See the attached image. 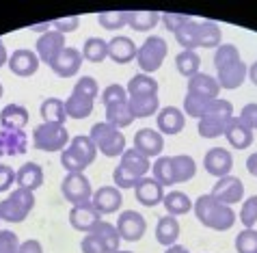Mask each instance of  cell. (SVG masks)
Instances as JSON below:
<instances>
[{"label":"cell","instance_id":"obj_1","mask_svg":"<svg viewBox=\"0 0 257 253\" xmlns=\"http://www.w3.org/2000/svg\"><path fill=\"white\" fill-rule=\"evenodd\" d=\"M192 210H195L197 221L208 229H214V232H227V229L233 227L235 219H238L231 206L220 204V201L216 197H212L210 193L201 195V197L192 204Z\"/></svg>","mask_w":257,"mask_h":253},{"label":"cell","instance_id":"obj_2","mask_svg":"<svg viewBox=\"0 0 257 253\" xmlns=\"http://www.w3.org/2000/svg\"><path fill=\"white\" fill-rule=\"evenodd\" d=\"M99 154L91 136L78 134L69 141V145L61 151V164L67 173H82L89 164L95 162V156Z\"/></svg>","mask_w":257,"mask_h":253},{"label":"cell","instance_id":"obj_3","mask_svg":"<svg viewBox=\"0 0 257 253\" xmlns=\"http://www.w3.org/2000/svg\"><path fill=\"white\" fill-rule=\"evenodd\" d=\"M91 141L95 143V147L99 154L108 156V158H115V156H121L125 151V136L121 130L112 128L110 124H106V121H97L91 128Z\"/></svg>","mask_w":257,"mask_h":253},{"label":"cell","instance_id":"obj_4","mask_svg":"<svg viewBox=\"0 0 257 253\" xmlns=\"http://www.w3.org/2000/svg\"><path fill=\"white\" fill-rule=\"evenodd\" d=\"M71 136L67 132L65 126L61 124H48V121H41V124L33 130V145L39 151H63L69 145Z\"/></svg>","mask_w":257,"mask_h":253},{"label":"cell","instance_id":"obj_5","mask_svg":"<svg viewBox=\"0 0 257 253\" xmlns=\"http://www.w3.org/2000/svg\"><path fill=\"white\" fill-rule=\"evenodd\" d=\"M35 208V193L16 189L7 199L0 201V219L7 223H22Z\"/></svg>","mask_w":257,"mask_h":253},{"label":"cell","instance_id":"obj_6","mask_svg":"<svg viewBox=\"0 0 257 253\" xmlns=\"http://www.w3.org/2000/svg\"><path fill=\"white\" fill-rule=\"evenodd\" d=\"M167 52H169L167 41L158 37V35H149L137 52L141 74H154L156 69H160L164 59H167Z\"/></svg>","mask_w":257,"mask_h":253},{"label":"cell","instance_id":"obj_7","mask_svg":"<svg viewBox=\"0 0 257 253\" xmlns=\"http://www.w3.org/2000/svg\"><path fill=\"white\" fill-rule=\"evenodd\" d=\"M61 193L71 206L89 204L93 199V189L84 173H67L61 182Z\"/></svg>","mask_w":257,"mask_h":253},{"label":"cell","instance_id":"obj_8","mask_svg":"<svg viewBox=\"0 0 257 253\" xmlns=\"http://www.w3.org/2000/svg\"><path fill=\"white\" fill-rule=\"evenodd\" d=\"M210 195L216 197L220 204L233 206V204H238V201H242V197H244V184H242V180L235 178V176H225V178L216 180V184L212 186Z\"/></svg>","mask_w":257,"mask_h":253},{"label":"cell","instance_id":"obj_9","mask_svg":"<svg viewBox=\"0 0 257 253\" xmlns=\"http://www.w3.org/2000/svg\"><path fill=\"white\" fill-rule=\"evenodd\" d=\"M145 219L143 214L137 210H125L119 214L117 219V232L121 236V240H127V242H139L143 236H145Z\"/></svg>","mask_w":257,"mask_h":253},{"label":"cell","instance_id":"obj_10","mask_svg":"<svg viewBox=\"0 0 257 253\" xmlns=\"http://www.w3.org/2000/svg\"><path fill=\"white\" fill-rule=\"evenodd\" d=\"M65 48H67L65 46V35L59 33V31H48V33H44L37 39V43H35V52H37L39 61L46 63V65H52V61Z\"/></svg>","mask_w":257,"mask_h":253},{"label":"cell","instance_id":"obj_11","mask_svg":"<svg viewBox=\"0 0 257 253\" xmlns=\"http://www.w3.org/2000/svg\"><path fill=\"white\" fill-rule=\"evenodd\" d=\"M39 63L41 61H39L37 52H35V50H26V48L13 50L11 56H9V69L20 78L35 76L39 69Z\"/></svg>","mask_w":257,"mask_h":253},{"label":"cell","instance_id":"obj_12","mask_svg":"<svg viewBox=\"0 0 257 253\" xmlns=\"http://www.w3.org/2000/svg\"><path fill=\"white\" fill-rule=\"evenodd\" d=\"M203 167L210 176L218 178V180L225 178V176H231L233 156L225 147H212V149H208V154L203 158Z\"/></svg>","mask_w":257,"mask_h":253},{"label":"cell","instance_id":"obj_13","mask_svg":"<svg viewBox=\"0 0 257 253\" xmlns=\"http://www.w3.org/2000/svg\"><path fill=\"white\" fill-rule=\"evenodd\" d=\"M156 126H158V132L164 136H173L180 134L184 128H186V115H184L177 106H164L156 115Z\"/></svg>","mask_w":257,"mask_h":253},{"label":"cell","instance_id":"obj_14","mask_svg":"<svg viewBox=\"0 0 257 253\" xmlns=\"http://www.w3.org/2000/svg\"><path fill=\"white\" fill-rule=\"evenodd\" d=\"M134 149H139L141 154L147 158H158V156H162V149H164V136L158 130L141 128L139 132L134 134Z\"/></svg>","mask_w":257,"mask_h":253},{"label":"cell","instance_id":"obj_15","mask_svg":"<svg viewBox=\"0 0 257 253\" xmlns=\"http://www.w3.org/2000/svg\"><path fill=\"white\" fill-rule=\"evenodd\" d=\"M99 221H102V214L95 210L91 201L89 204L74 206L71 208V212H69V223H71V227H74L76 232H84V234L93 232Z\"/></svg>","mask_w":257,"mask_h":253},{"label":"cell","instance_id":"obj_16","mask_svg":"<svg viewBox=\"0 0 257 253\" xmlns=\"http://www.w3.org/2000/svg\"><path fill=\"white\" fill-rule=\"evenodd\" d=\"M82 52L76 48H65L63 52L56 56V59L52 61V65H50V69L54 71L59 78H71L78 74V69L82 67Z\"/></svg>","mask_w":257,"mask_h":253},{"label":"cell","instance_id":"obj_17","mask_svg":"<svg viewBox=\"0 0 257 253\" xmlns=\"http://www.w3.org/2000/svg\"><path fill=\"white\" fill-rule=\"evenodd\" d=\"M95 210L106 216V214H112L117 212L121 204H123V197H121V191L117 186H99V189L93 193V199H91Z\"/></svg>","mask_w":257,"mask_h":253},{"label":"cell","instance_id":"obj_18","mask_svg":"<svg viewBox=\"0 0 257 253\" xmlns=\"http://www.w3.org/2000/svg\"><path fill=\"white\" fill-rule=\"evenodd\" d=\"M248 78V65L244 61L231 63L223 69H216V80L220 85V89H238V87Z\"/></svg>","mask_w":257,"mask_h":253},{"label":"cell","instance_id":"obj_19","mask_svg":"<svg viewBox=\"0 0 257 253\" xmlns=\"http://www.w3.org/2000/svg\"><path fill=\"white\" fill-rule=\"evenodd\" d=\"M137 52H139V46L130 37H125V35H115L108 41V56L119 65L134 61L137 59Z\"/></svg>","mask_w":257,"mask_h":253},{"label":"cell","instance_id":"obj_20","mask_svg":"<svg viewBox=\"0 0 257 253\" xmlns=\"http://www.w3.org/2000/svg\"><path fill=\"white\" fill-rule=\"evenodd\" d=\"M186 87H188V93L199 96V98H205V100H218V93H220L218 80L210 74H203V71H199V74L188 78Z\"/></svg>","mask_w":257,"mask_h":253},{"label":"cell","instance_id":"obj_21","mask_svg":"<svg viewBox=\"0 0 257 253\" xmlns=\"http://www.w3.org/2000/svg\"><path fill=\"white\" fill-rule=\"evenodd\" d=\"M134 195H137L139 204L147 206V208H154V206L162 204L164 189H162L158 182H156L154 178H141L139 184L134 186Z\"/></svg>","mask_w":257,"mask_h":253},{"label":"cell","instance_id":"obj_22","mask_svg":"<svg viewBox=\"0 0 257 253\" xmlns=\"http://www.w3.org/2000/svg\"><path fill=\"white\" fill-rule=\"evenodd\" d=\"M44 180H46L44 169H41L37 162H24L22 167L16 171V184H18V189H26V191H31V193L41 189V186H44Z\"/></svg>","mask_w":257,"mask_h":253},{"label":"cell","instance_id":"obj_23","mask_svg":"<svg viewBox=\"0 0 257 253\" xmlns=\"http://www.w3.org/2000/svg\"><path fill=\"white\" fill-rule=\"evenodd\" d=\"M231 117H225V115H218V113H210L205 117L197 119V130H199V136L203 139H216V136H225V130L229 126Z\"/></svg>","mask_w":257,"mask_h":253},{"label":"cell","instance_id":"obj_24","mask_svg":"<svg viewBox=\"0 0 257 253\" xmlns=\"http://www.w3.org/2000/svg\"><path fill=\"white\" fill-rule=\"evenodd\" d=\"M26 145L24 130H0V156H20Z\"/></svg>","mask_w":257,"mask_h":253},{"label":"cell","instance_id":"obj_25","mask_svg":"<svg viewBox=\"0 0 257 253\" xmlns=\"http://www.w3.org/2000/svg\"><path fill=\"white\" fill-rule=\"evenodd\" d=\"M225 139L233 149H246L253 143V130H248L238 117H231L229 126L225 130Z\"/></svg>","mask_w":257,"mask_h":253},{"label":"cell","instance_id":"obj_26","mask_svg":"<svg viewBox=\"0 0 257 253\" xmlns=\"http://www.w3.org/2000/svg\"><path fill=\"white\" fill-rule=\"evenodd\" d=\"M177 238H180V223H177L175 216L164 214L158 219V225H156V240H158L162 247H173L177 244Z\"/></svg>","mask_w":257,"mask_h":253},{"label":"cell","instance_id":"obj_27","mask_svg":"<svg viewBox=\"0 0 257 253\" xmlns=\"http://www.w3.org/2000/svg\"><path fill=\"white\" fill-rule=\"evenodd\" d=\"M28 111L22 104H7L0 111V126L3 130H24L28 124Z\"/></svg>","mask_w":257,"mask_h":253},{"label":"cell","instance_id":"obj_28","mask_svg":"<svg viewBox=\"0 0 257 253\" xmlns=\"http://www.w3.org/2000/svg\"><path fill=\"white\" fill-rule=\"evenodd\" d=\"M93 106H95V100L76 91H71V96L65 100V113L69 119H87L93 113Z\"/></svg>","mask_w":257,"mask_h":253},{"label":"cell","instance_id":"obj_29","mask_svg":"<svg viewBox=\"0 0 257 253\" xmlns=\"http://www.w3.org/2000/svg\"><path fill=\"white\" fill-rule=\"evenodd\" d=\"M127 98H147V96H158V82L149 74H137L130 78L125 87Z\"/></svg>","mask_w":257,"mask_h":253},{"label":"cell","instance_id":"obj_30","mask_svg":"<svg viewBox=\"0 0 257 253\" xmlns=\"http://www.w3.org/2000/svg\"><path fill=\"white\" fill-rule=\"evenodd\" d=\"M121 167L127 169L130 173H134V176L139 178H147V171L152 169V164H149V158L143 156L139 149H125L123 154H121Z\"/></svg>","mask_w":257,"mask_h":253},{"label":"cell","instance_id":"obj_31","mask_svg":"<svg viewBox=\"0 0 257 253\" xmlns=\"http://www.w3.org/2000/svg\"><path fill=\"white\" fill-rule=\"evenodd\" d=\"M162 206H164V210H167V214L171 216H182V214H188L192 210V201L186 193H182V191H171L164 195V199H162Z\"/></svg>","mask_w":257,"mask_h":253},{"label":"cell","instance_id":"obj_32","mask_svg":"<svg viewBox=\"0 0 257 253\" xmlns=\"http://www.w3.org/2000/svg\"><path fill=\"white\" fill-rule=\"evenodd\" d=\"M127 108L134 115V119H145V117H152V115H158L160 102H158V96L127 98Z\"/></svg>","mask_w":257,"mask_h":253},{"label":"cell","instance_id":"obj_33","mask_svg":"<svg viewBox=\"0 0 257 253\" xmlns=\"http://www.w3.org/2000/svg\"><path fill=\"white\" fill-rule=\"evenodd\" d=\"M41 113V119L48 121V124H61L65 126V119H67V113H65V102L59 98H48L44 100V104L39 108Z\"/></svg>","mask_w":257,"mask_h":253},{"label":"cell","instance_id":"obj_34","mask_svg":"<svg viewBox=\"0 0 257 253\" xmlns=\"http://www.w3.org/2000/svg\"><path fill=\"white\" fill-rule=\"evenodd\" d=\"M223 43L220 26L214 22H201L197 31V48H218Z\"/></svg>","mask_w":257,"mask_h":253},{"label":"cell","instance_id":"obj_35","mask_svg":"<svg viewBox=\"0 0 257 253\" xmlns=\"http://www.w3.org/2000/svg\"><path fill=\"white\" fill-rule=\"evenodd\" d=\"M197 173V162L195 158L188 154H177L173 156V176H175V184H184L188 180L195 178Z\"/></svg>","mask_w":257,"mask_h":253},{"label":"cell","instance_id":"obj_36","mask_svg":"<svg viewBox=\"0 0 257 253\" xmlns=\"http://www.w3.org/2000/svg\"><path fill=\"white\" fill-rule=\"evenodd\" d=\"M152 173H154V180L162 186V189L164 186H173L175 184L173 156H158L156 158V162L152 164Z\"/></svg>","mask_w":257,"mask_h":253},{"label":"cell","instance_id":"obj_37","mask_svg":"<svg viewBox=\"0 0 257 253\" xmlns=\"http://www.w3.org/2000/svg\"><path fill=\"white\" fill-rule=\"evenodd\" d=\"M80 52L82 59H87L89 63H102L108 59V41H104L102 37H89Z\"/></svg>","mask_w":257,"mask_h":253},{"label":"cell","instance_id":"obj_38","mask_svg":"<svg viewBox=\"0 0 257 253\" xmlns=\"http://www.w3.org/2000/svg\"><path fill=\"white\" fill-rule=\"evenodd\" d=\"M132 121H134V115L127 108V102L106 106V124H110L112 128H117V130L127 128Z\"/></svg>","mask_w":257,"mask_h":253},{"label":"cell","instance_id":"obj_39","mask_svg":"<svg viewBox=\"0 0 257 253\" xmlns=\"http://www.w3.org/2000/svg\"><path fill=\"white\" fill-rule=\"evenodd\" d=\"M93 234L99 236V240L104 242V247L108 253H117L119 251V244H121V236L117 232V225H112V223H106V221H99Z\"/></svg>","mask_w":257,"mask_h":253},{"label":"cell","instance_id":"obj_40","mask_svg":"<svg viewBox=\"0 0 257 253\" xmlns=\"http://www.w3.org/2000/svg\"><path fill=\"white\" fill-rule=\"evenodd\" d=\"M162 13L158 11H127V24L134 31H152V28L160 22Z\"/></svg>","mask_w":257,"mask_h":253},{"label":"cell","instance_id":"obj_41","mask_svg":"<svg viewBox=\"0 0 257 253\" xmlns=\"http://www.w3.org/2000/svg\"><path fill=\"white\" fill-rule=\"evenodd\" d=\"M175 67L182 76L192 78L195 74H199V67H201V59L195 50H182L180 54L175 56Z\"/></svg>","mask_w":257,"mask_h":253},{"label":"cell","instance_id":"obj_42","mask_svg":"<svg viewBox=\"0 0 257 253\" xmlns=\"http://www.w3.org/2000/svg\"><path fill=\"white\" fill-rule=\"evenodd\" d=\"M212 102L214 100H205V98L192 96V93H186V98H184V113L190 115V117H195V119H201L208 115Z\"/></svg>","mask_w":257,"mask_h":253},{"label":"cell","instance_id":"obj_43","mask_svg":"<svg viewBox=\"0 0 257 253\" xmlns=\"http://www.w3.org/2000/svg\"><path fill=\"white\" fill-rule=\"evenodd\" d=\"M238 61H242L238 46H233V43H220L216 48V54H214V67L216 69H223L227 65L238 63Z\"/></svg>","mask_w":257,"mask_h":253},{"label":"cell","instance_id":"obj_44","mask_svg":"<svg viewBox=\"0 0 257 253\" xmlns=\"http://www.w3.org/2000/svg\"><path fill=\"white\" fill-rule=\"evenodd\" d=\"M197 31H199V22H195V20L186 22V24L175 33L177 43H180L184 50H197Z\"/></svg>","mask_w":257,"mask_h":253},{"label":"cell","instance_id":"obj_45","mask_svg":"<svg viewBox=\"0 0 257 253\" xmlns=\"http://www.w3.org/2000/svg\"><path fill=\"white\" fill-rule=\"evenodd\" d=\"M97 22L106 31H119L127 24V11H104L97 16Z\"/></svg>","mask_w":257,"mask_h":253},{"label":"cell","instance_id":"obj_46","mask_svg":"<svg viewBox=\"0 0 257 253\" xmlns=\"http://www.w3.org/2000/svg\"><path fill=\"white\" fill-rule=\"evenodd\" d=\"M235 251L238 253H257V229H242L235 236Z\"/></svg>","mask_w":257,"mask_h":253},{"label":"cell","instance_id":"obj_47","mask_svg":"<svg viewBox=\"0 0 257 253\" xmlns=\"http://www.w3.org/2000/svg\"><path fill=\"white\" fill-rule=\"evenodd\" d=\"M240 223L244 225V229H253L257 223V195L244 199V204L240 208Z\"/></svg>","mask_w":257,"mask_h":253},{"label":"cell","instance_id":"obj_48","mask_svg":"<svg viewBox=\"0 0 257 253\" xmlns=\"http://www.w3.org/2000/svg\"><path fill=\"white\" fill-rule=\"evenodd\" d=\"M102 102L104 106H112V104H123L127 102V91H125V87H121V85H108L106 89L102 91Z\"/></svg>","mask_w":257,"mask_h":253},{"label":"cell","instance_id":"obj_49","mask_svg":"<svg viewBox=\"0 0 257 253\" xmlns=\"http://www.w3.org/2000/svg\"><path fill=\"white\" fill-rule=\"evenodd\" d=\"M74 91L76 93H82V96H87L91 100H95L99 96V85L95 78H91V76H80L78 78V82L74 85Z\"/></svg>","mask_w":257,"mask_h":253},{"label":"cell","instance_id":"obj_50","mask_svg":"<svg viewBox=\"0 0 257 253\" xmlns=\"http://www.w3.org/2000/svg\"><path fill=\"white\" fill-rule=\"evenodd\" d=\"M112 180H115V186L117 189H134V186L139 184V176H134V173H130L127 169H123L119 164V167L112 171Z\"/></svg>","mask_w":257,"mask_h":253},{"label":"cell","instance_id":"obj_51","mask_svg":"<svg viewBox=\"0 0 257 253\" xmlns=\"http://www.w3.org/2000/svg\"><path fill=\"white\" fill-rule=\"evenodd\" d=\"M20 242L16 232L9 229H0V253H18L20 251Z\"/></svg>","mask_w":257,"mask_h":253},{"label":"cell","instance_id":"obj_52","mask_svg":"<svg viewBox=\"0 0 257 253\" xmlns=\"http://www.w3.org/2000/svg\"><path fill=\"white\" fill-rule=\"evenodd\" d=\"M160 20L164 22V28H167L169 33L175 35V33L180 31V28L186 24V22H190L192 18H190V16H180V13H162Z\"/></svg>","mask_w":257,"mask_h":253},{"label":"cell","instance_id":"obj_53","mask_svg":"<svg viewBox=\"0 0 257 253\" xmlns=\"http://www.w3.org/2000/svg\"><path fill=\"white\" fill-rule=\"evenodd\" d=\"M80 249H82V253H108L104 247V242L99 240V236L93 234V232L84 234L82 242H80Z\"/></svg>","mask_w":257,"mask_h":253},{"label":"cell","instance_id":"obj_54","mask_svg":"<svg viewBox=\"0 0 257 253\" xmlns=\"http://www.w3.org/2000/svg\"><path fill=\"white\" fill-rule=\"evenodd\" d=\"M238 119H240L248 130H257V104L251 102V104L242 106V111H240V115H238Z\"/></svg>","mask_w":257,"mask_h":253},{"label":"cell","instance_id":"obj_55","mask_svg":"<svg viewBox=\"0 0 257 253\" xmlns=\"http://www.w3.org/2000/svg\"><path fill=\"white\" fill-rule=\"evenodd\" d=\"M52 26H54V31H59V33H74L78 26H80V18L78 16H67V18H61V20H54L52 22Z\"/></svg>","mask_w":257,"mask_h":253},{"label":"cell","instance_id":"obj_56","mask_svg":"<svg viewBox=\"0 0 257 253\" xmlns=\"http://www.w3.org/2000/svg\"><path fill=\"white\" fill-rule=\"evenodd\" d=\"M16 184V169H11L9 164H0V193L9 191Z\"/></svg>","mask_w":257,"mask_h":253},{"label":"cell","instance_id":"obj_57","mask_svg":"<svg viewBox=\"0 0 257 253\" xmlns=\"http://www.w3.org/2000/svg\"><path fill=\"white\" fill-rule=\"evenodd\" d=\"M18 253H44V247H41L39 240H35V238H28L20 244V251Z\"/></svg>","mask_w":257,"mask_h":253},{"label":"cell","instance_id":"obj_58","mask_svg":"<svg viewBox=\"0 0 257 253\" xmlns=\"http://www.w3.org/2000/svg\"><path fill=\"white\" fill-rule=\"evenodd\" d=\"M246 169H248V173H251V176L257 178V151L246 158Z\"/></svg>","mask_w":257,"mask_h":253},{"label":"cell","instance_id":"obj_59","mask_svg":"<svg viewBox=\"0 0 257 253\" xmlns=\"http://www.w3.org/2000/svg\"><path fill=\"white\" fill-rule=\"evenodd\" d=\"M7 63H9V54H7V48H5L3 39H0V67H5Z\"/></svg>","mask_w":257,"mask_h":253},{"label":"cell","instance_id":"obj_60","mask_svg":"<svg viewBox=\"0 0 257 253\" xmlns=\"http://www.w3.org/2000/svg\"><path fill=\"white\" fill-rule=\"evenodd\" d=\"M164 253H190L186 247H182V244H173V247H169Z\"/></svg>","mask_w":257,"mask_h":253},{"label":"cell","instance_id":"obj_61","mask_svg":"<svg viewBox=\"0 0 257 253\" xmlns=\"http://www.w3.org/2000/svg\"><path fill=\"white\" fill-rule=\"evenodd\" d=\"M248 78H251L253 85H257V61L251 65V67H248Z\"/></svg>","mask_w":257,"mask_h":253},{"label":"cell","instance_id":"obj_62","mask_svg":"<svg viewBox=\"0 0 257 253\" xmlns=\"http://www.w3.org/2000/svg\"><path fill=\"white\" fill-rule=\"evenodd\" d=\"M3 93H5V89H3V82H0V98H3Z\"/></svg>","mask_w":257,"mask_h":253},{"label":"cell","instance_id":"obj_63","mask_svg":"<svg viewBox=\"0 0 257 253\" xmlns=\"http://www.w3.org/2000/svg\"><path fill=\"white\" fill-rule=\"evenodd\" d=\"M117 253H132V251H121V249H119V251H117Z\"/></svg>","mask_w":257,"mask_h":253},{"label":"cell","instance_id":"obj_64","mask_svg":"<svg viewBox=\"0 0 257 253\" xmlns=\"http://www.w3.org/2000/svg\"><path fill=\"white\" fill-rule=\"evenodd\" d=\"M0 221H3V219H0Z\"/></svg>","mask_w":257,"mask_h":253}]
</instances>
